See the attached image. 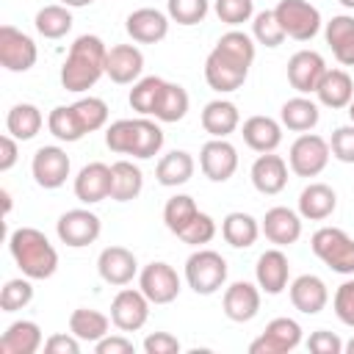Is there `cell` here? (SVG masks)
Wrapping results in <instances>:
<instances>
[{
  "instance_id": "obj_1",
  "label": "cell",
  "mask_w": 354,
  "mask_h": 354,
  "mask_svg": "<svg viewBox=\"0 0 354 354\" xmlns=\"http://www.w3.org/2000/svg\"><path fill=\"white\" fill-rule=\"evenodd\" d=\"M254 61V39L243 30H227L205 58V80L213 91L230 94L243 86Z\"/></svg>"
},
{
  "instance_id": "obj_2",
  "label": "cell",
  "mask_w": 354,
  "mask_h": 354,
  "mask_svg": "<svg viewBox=\"0 0 354 354\" xmlns=\"http://www.w3.org/2000/svg\"><path fill=\"white\" fill-rule=\"evenodd\" d=\"M105 58L108 47L100 36L83 33L69 44L66 61L61 66V86L72 94L88 91L102 75H105Z\"/></svg>"
},
{
  "instance_id": "obj_3",
  "label": "cell",
  "mask_w": 354,
  "mask_h": 354,
  "mask_svg": "<svg viewBox=\"0 0 354 354\" xmlns=\"http://www.w3.org/2000/svg\"><path fill=\"white\" fill-rule=\"evenodd\" d=\"M8 252L17 268L30 279H50L58 268V252L36 227H19L8 235Z\"/></svg>"
},
{
  "instance_id": "obj_4",
  "label": "cell",
  "mask_w": 354,
  "mask_h": 354,
  "mask_svg": "<svg viewBox=\"0 0 354 354\" xmlns=\"http://www.w3.org/2000/svg\"><path fill=\"white\" fill-rule=\"evenodd\" d=\"M313 254L335 274L354 277V238L340 227H321L310 238Z\"/></svg>"
},
{
  "instance_id": "obj_5",
  "label": "cell",
  "mask_w": 354,
  "mask_h": 354,
  "mask_svg": "<svg viewBox=\"0 0 354 354\" xmlns=\"http://www.w3.org/2000/svg\"><path fill=\"white\" fill-rule=\"evenodd\" d=\"M185 282L196 296H213L227 282V260L213 249H196L185 260Z\"/></svg>"
},
{
  "instance_id": "obj_6",
  "label": "cell",
  "mask_w": 354,
  "mask_h": 354,
  "mask_svg": "<svg viewBox=\"0 0 354 354\" xmlns=\"http://www.w3.org/2000/svg\"><path fill=\"white\" fill-rule=\"evenodd\" d=\"M274 14H277L285 36L296 39V41H310L313 36H318V30L324 25L321 11L307 0H279Z\"/></svg>"
},
{
  "instance_id": "obj_7",
  "label": "cell",
  "mask_w": 354,
  "mask_h": 354,
  "mask_svg": "<svg viewBox=\"0 0 354 354\" xmlns=\"http://www.w3.org/2000/svg\"><path fill=\"white\" fill-rule=\"evenodd\" d=\"M329 141L315 133H301L288 152V166L296 177H318L329 163Z\"/></svg>"
},
{
  "instance_id": "obj_8",
  "label": "cell",
  "mask_w": 354,
  "mask_h": 354,
  "mask_svg": "<svg viewBox=\"0 0 354 354\" xmlns=\"http://www.w3.org/2000/svg\"><path fill=\"white\" fill-rule=\"evenodd\" d=\"M72 171V160L66 155V149L50 144V147H39L33 160H30V174L36 180L39 188H47V191H55L66 183Z\"/></svg>"
},
{
  "instance_id": "obj_9",
  "label": "cell",
  "mask_w": 354,
  "mask_h": 354,
  "mask_svg": "<svg viewBox=\"0 0 354 354\" xmlns=\"http://www.w3.org/2000/svg\"><path fill=\"white\" fill-rule=\"evenodd\" d=\"M55 232H58L61 243H66L72 249H83V246H88L100 238L102 221H100L97 213H91L86 207H75V210H66L55 221Z\"/></svg>"
},
{
  "instance_id": "obj_10",
  "label": "cell",
  "mask_w": 354,
  "mask_h": 354,
  "mask_svg": "<svg viewBox=\"0 0 354 354\" xmlns=\"http://www.w3.org/2000/svg\"><path fill=\"white\" fill-rule=\"evenodd\" d=\"M138 288L152 304H171L180 296V274L169 263L155 260L138 271Z\"/></svg>"
},
{
  "instance_id": "obj_11",
  "label": "cell",
  "mask_w": 354,
  "mask_h": 354,
  "mask_svg": "<svg viewBox=\"0 0 354 354\" xmlns=\"http://www.w3.org/2000/svg\"><path fill=\"white\" fill-rule=\"evenodd\" d=\"M149 299L141 288H122L111 301V321L122 332H138L149 321Z\"/></svg>"
},
{
  "instance_id": "obj_12",
  "label": "cell",
  "mask_w": 354,
  "mask_h": 354,
  "mask_svg": "<svg viewBox=\"0 0 354 354\" xmlns=\"http://www.w3.org/2000/svg\"><path fill=\"white\" fill-rule=\"evenodd\" d=\"M301 343V326L299 321L282 315L266 324L263 335L249 343V354H288Z\"/></svg>"
},
{
  "instance_id": "obj_13",
  "label": "cell",
  "mask_w": 354,
  "mask_h": 354,
  "mask_svg": "<svg viewBox=\"0 0 354 354\" xmlns=\"http://www.w3.org/2000/svg\"><path fill=\"white\" fill-rule=\"evenodd\" d=\"M39 58L36 41L14 25L0 28V64L8 72H28Z\"/></svg>"
},
{
  "instance_id": "obj_14",
  "label": "cell",
  "mask_w": 354,
  "mask_h": 354,
  "mask_svg": "<svg viewBox=\"0 0 354 354\" xmlns=\"http://www.w3.org/2000/svg\"><path fill=\"white\" fill-rule=\"evenodd\" d=\"M199 169L210 183H227L238 169V149L227 138H210L199 149Z\"/></svg>"
},
{
  "instance_id": "obj_15",
  "label": "cell",
  "mask_w": 354,
  "mask_h": 354,
  "mask_svg": "<svg viewBox=\"0 0 354 354\" xmlns=\"http://www.w3.org/2000/svg\"><path fill=\"white\" fill-rule=\"evenodd\" d=\"M326 61L321 53L315 50H299L290 55L288 61V83L299 91V94H315L324 72H326Z\"/></svg>"
},
{
  "instance_id": "obj_16",
  "label": "cell",
  "mask_w": 354,
  "mask_h": 354,
  "mask_svg": "<svg viewBox=\"0 0 354 354\" xmlns=\"http://www.w3.org/2000/svg\"><path fill=\"white\" fill-rule=\"evenodd\" d=\"M97 271H100L102 282H108L113 288H124L136 279L138 260L127 246H105L97 257Z\"/></svg>"
},
{
  "instance_id": "obj_17",
  "label": "cell",
  "mask_w": 354,
  "mask_h": 354,
  "mask_svg": "<svg viewBox=\"0 0 354 354\" xmlns=\"http://www.w3.org/2000/svg\"><path fill=\"white\" fill-rule=\"evenodd\" d=\"M260 285H252L246 279H238L232 285L224 288V299H221V307H224V315L235 324H246L252 321L257 313H260Z\"/></svg>"
},
{
  "instance_id": "obj_18",
  "label": "cell",
  "mask_w": 354,
  "mask_h": 354,
  "mask_svg": "<svg viewBox=\"0 0 354 354\" xmlns=\"http://www.w3.org/2000/svg\"><path fill=\"white\" fill-rule=\"evenodd\" d=\"M124 30L136 44H158L169 36V14L158 8H136L127 14Z\"/></svg>"
},
{
  "instance_id": "obj_19",
  "label": "cell",
  "mask_w": 354,
  "mask_h": 354,
  "mask_svg": "<svg viewBox=\"0 0 354 354\" xmlns=\"http://www.w3.org/2000/svg\"><path fill=\"white\" fill-rule=\"evenodd\" d=\"M249 177H252V185L260 194L277 196L288 185V160L282 155H274V152H260L257 160L252 163Z\"/></svg>"
},
{
  "instance_id": "obj_20",
  "label": "cell",
  "mask_w": 354,
  "mask_h": 354,
  "mask_svg": "<svg viewBox=\"0 0 354 354\" xmlns=\"http://www.w3.org/2000/svg\"><path fill=\"white\" fill-rule=\"evenodd\" d=\"M254 279L260 285L263 293L268 296H277L288 288V279H290V263H288V254L277 246V249H266L260 257H257V266H254Z\"/></svg>"
},
{
  "instance_id": "obj_21",
  "label": "cell",
  "mask_w": 354,
  "mask_h": 354,
  "mask_svg": "<svg viewBox=\"0 0 354 354\" xmlns=\"http://www.w3.org/2000/svg\"><path fill=\"white\" fill-rule=\"evenodd\" d=\"M260 232L274 243V246H290L301 238V216L285 205H277L266 210L260 221Z\"/></svg>"
},
{
  "instance_id": "obj_22",
  "label": "cell",
  "mask_w": 354,
  "mask_h": 354,
  "mask_svg": "<svg viewBox=\"0 0 354 354\" xmlns=\"http://www.w3.org/2000/svg\"><path fill=\"white\" fill-rule=\"evenodd\" d=\"M290 304L304 315H318L329 304V288L315 274H301L288 285Z\"/></svg>"
},
{
  "instance_id": "obj_23",
  "label": "cell",
  "mask_w": 354,
  "mask_h": 354,
  "mask_svg": "<svg viewBox=\"0 0 354 354\" xmlns=\"http://www.w3.org/2000/svg\"><path fill=\"white\" fill-rule=\"evenodd\" d=\"M144 72V53L136 47V44H113L108 50V58H105V75L119 83V86H127V83H136Z\"/></svg>"
},
{
  "instance_id": "obj_24",
  "label": "cell",
  "mask_w": 354,
  "mask_h": 354,
  "mask_svg": "<svg viewBox=\"0 0 354 354\" xmlns=\"http://www.w3.org/2000/svg\"><path fill=\"white\" fill-rule=\"evenodd\" d=\"M75 196L83 205H97L111 196V166L108 163H86L75 177Z\"/></svg>"
},
{
  "instance_id": "obj_25",
  "label": "cell",
  "mask_w": 354,
  "mask_h": 354,
  "mask_svg": "<svg viewBox=\"0 0 354 354\" xmlns=\"http://www.w3.org/2000/svg\"><path fill=\"white\" fill-rule=\"evenodd\" d=\"M324 39L343 66H354V17L337 14L329 22H324Z\"/></svg>"
},
{
  "instance_id": "obj_26",
  "label": "cell",
  "mask_w": 354,
  "mask_h": 354,
  "mask_svg": "<svg viewBox=\"0 0 354 354\" xmlns=\"http://www.w3.org/2000/svg\"><path fill=\"white\" fill-rule=\"evenodd\" d=\"M337 207V194L326 183H310L299 194V216L307 221H324L335 213Z\"/></svg>"
},
{
  "instance_id": "obj_27",
  "label": "cell",
  "mask_w": 354,
  "mask_h": 354,
  "mask_svg": "<svg viewBox=\"0 0 354 354\" xmlns=\"http://www.w3.org/2000/svg\"><path fill=\"white\" fill-rule=\"evenodd\" d=\"M44 346L41 326L36 321H14L0 337V354H36Z\"/></svg>"
},
{
  "instance_id": "obj_28",
  "label": "cell",
  "mask_w": 354,
  "mask_h": 354,
  "mask_svg": "<svg viewBox=\"0 0 354 354\" xmlns=\"http://www.w3.org/2000/svg\"><path fill=\"white\" fill-rule=\"evenodd\" d=\"M241 136L249 149L254 152H274L282 144V122L271 116H249L241 127Z\"/></svg>"
},
{
  "instance_id": "obj_29",
  "label": "cell",
  "mask_w": 354,
  "mask_h": 354,
  "mask_svg": "<svg viewBox=\"0 0 354 354\" xmlns=\"http://www.w3.org/2000/svg\"><path fill=\"white\" fill-rule=\"evenodd\" d=\"M315 97L321 105L337 111V108H348V102L354 100V80L346 69H326L318 88H315Z\"/></svg>"
},
{
  "instance_id": "obj_30",
  "label": "cell",
  "mask_w": 354,
  "mask_h": 354,
  "mask_svg": "<svg viewBox=\"0 0 354 354\" xmlns=\"http://www.w3.org/2000/svg\"><path fill=\"white\" fill-rule=\"evenodd\" d=\"M202 127L210 138H227L230 133L238 130L241 124V113H238V105L230 102V100H210L205 108H202Z\"/></svg>"
},
{
  "instance_id": "obj_31",
  "label": "cell",
  "mask_w": 354,
  "mask_h": 354,
  "mask_svg": "<svg viewBox=\"0 0 354 354\" xmlns=\"http://www.w3.org/2000/svg\"><path fill=\"white\" fill-rule=\"evenodd\" d=\"M321 119V111H318V102H313L310 97L299 94V97H290L288 102H282L279 108V122L282 127L293 130V133H307L318 124Z\"/></svg>"
},
{
  "instance_id": "obj_32",
  "label": "cell",
  "mask_w": 354,
  "mask_h": 354,
  "mask_svg": "<svg viewBox=\"0 0 354 354\" xmlns=\"http://www.w3.org/2000/svg\"><path fill=\"white\" fill-rule=\"evenodd\" d=\"M194 169H196V163H194L191 152H185V149H171V152H166V155L158 160L155 177H158L160 185L177 188V185H185V183L194 177Z\"/></svg>"
},
{
  "instance_id": "obj_33",
  "label": "cell",
  "mask_w": 354,
  "mask_h": 354,
  "mask_svg": "<svg viewBox=\"0 0 354 354\" xmlns=\"http://www.w3.org/2000/svg\"><path fill=\"white\" fill-rule=\"evenodd\" d=\"M221 235L232 249H249L260 235V221L252 213L232 210L221 221Z\"/></svg>"
},
{
  "instance_id": "obj_34",
  "label": "cell",
  "mask_w": 354,
  "mask_h": 354,
  "mask_svg": "<svg viewBox=\"0 0 354 354\" xmlns=\"http://www.w3.org/2000/svg\"><path fill=\"white\" fill-rule=\"evenodd\" d=\"M111 324H113V321H111L105 313L91 310V307H77V310H72V315H69V332H72L75 337H80L83 343H97V340H102V337L108 335Z\"/></svg>"
},
{
  "instance_id": "obj_35",
  "label": "cell",
  "mask_w": 354,
  "mask_h": 354,
  "mask_svg": "<svg viewBox=\"0 0 354 354\" xmlns=\"http://www.w3.org/2000/svg\"><path fill=\"white\" fill-rule=\"evenodd\" d=\"M141 188H144V174L133 160H116L111 166V199L130 202L141 194Z\"/></svg>"
},
{
  "instance_id": "obj_36",
  "label": "cell",
  "mask_w": 354,
  "mask_h": 354,
  "mask_svg": "<svg viewBox=\"0 0 354 354\" xmlns=\"http://www.w3.org/2000/svg\"><path fill=\"white\" fill-rule=\"evenodd\" d=\"M41 124H44V116H41V111H39L33 102H17V105L8 111V116H6V130H8L17 141H30V138H36L39 130H41Z\"/></svg>"
},
{
  "instance_id": "obj_37",
  "label": "cell",
  "mask_w": 354,
  "mask_h": 354,
  "mask_svg": "<svg viewBox=\"0 0 354 354\" xmlns=\"http://www.w3.org/2000/svg\"><path fill=\"white\" fill-rule=\"evenodd\" d=\"M166 80L158 77V75H147V77H138L130 88V108L141 116H155V108H158V100H160V91H163Z\"/></svg>"
},
{
  "instance_id": "obj_38",
  "label": "cell",
  "mask_w": 354,
  "mask_h": 354,
  "mask_svg": "<svg viewBox=\"0 0 354 354\" xmlns=\"http://www.w3.org/2000/svg\"><path fill=\"white\" fill-rule=\"evenodd\" d=\"M72 11L64 6V3H53V6H44L36 11V30L44 36V39H61L72 30Z\"/></svg>"
},
{
  "instance_id": "obj_39",
  "label": "cell",
  "mask_w": 354,
  "mask_h": 354,
  "mask_svg": "<svg viewBox=\"0 0 354 354\" xmlns=\"http://www.w3.org/2000/svg\"><path fill=\"white\" fill-rule=\"evenodd\" d=\"M188 102H191L188 100V91L180 83H169L166 80V86L160 91V100H158V108H155V119L158 122H166V124L180 122L188 113Z\"/></svg>"
},
{
  "instance_id": "obj_40",
  "label": "cell",
  "mask_w": 354,
  "mask_h": 354,
  "mask_svg": "<svg viewBox=\"0 0 354 354\" xmlns=\"http://www.w3.org/2000/svg\"><path fill=\"white\" fill-rule=\"evenodd\" d=\"M160 147H163V130H160V124H155L147 116L136 119V141H133V152L130 155L138 158V160H149V158H155L160 152Z\"/></svg>"
},
{
  "instance_id": "obj_41",
  "label": "cell",
  "mask_w": 354,
  "mask_h": 354,
  "mask_svg": "<svg viewBox=\"0 0 354 354\" xmlns=\"http://www.w3.org/2000/svg\"><path fill=\"white\" fill-rule=\"evenodd\" d=\"M47 130L58 138V141H66V144H75L80 141L86 133L72 111V105H55L50 113H47Z\"/></svg>"
},
{
  "instance_id": "obj_42",
  "label": "cell",
  "mask_w": 354,
  "mask_h": 354,
  "mask_svg": "<svg viewBox=\"0 0 354 354\" xmlns=\"http://www.w3.org/2000/svg\"><path fill=\"white\" fill-rule=\"evenodd\" d=\"M196 213H199V207H196L194 196H188V194H174V196L163 205V224H166L169 232L180 235Z\"/></svg>"
},
{
  "instance_id": "obj_43",
  "label": "cell",
  "mask_w": 354,
  "mask_h": 354,
  "mask_svg": "<svg viewBox=\"0 0 354 354\" xmlns=\"http://www.w3.org/2000/svg\"><path fill=\"white\" fill-rule=\"evenodd\" d=\"M72 111H75V116H77V122H80L86 136L97 133V130H102L108 124V105L100 97H80L77 102H72Z\"/></svg>"
},
{
  "instance_id": "obj_44",
  "label": "cell",
  "mask_w": 354,
  "mask_h": 354,
  "mask_svg": "<svg viewBox=\"0 0 354 354\" xmlns=\"http://www.w3.org/2000/svg\"><path fill=\"white\" fill-rule=\"evenodd\" d=\"M252 39H254L257 44L274 50V47H279L288 36H285V30H282V25H279V19H277L274 11H257V14L252 17Z\"/></svg>"
},
{
  "instance_id": "obj_45",
  "label": "cell",
  "mask_w": 354,
  "mask_h": 354,
  "mask_svg": "<svg viewBox=\"0 0 354 354\" xmlns=\"http://www.w3.org/2000/svg\"><path fill=\"white\" fill-rule=\"evenodd\" d=\"M30 301H33V285H30V277H25V274L17 279H8L0 290V310L3 313L25 310Z\"/></svg>"
},
{
  "instance_id": "obj_46",
  "label": "cell",
  "mask_w": 354,
  "mask_h": 354,
  "mask_svg": "<svg viewBox=\"0 0 354 354\" xmlns=\"http://www.w3.org/2000/svg\"><path fill=\"white\" fill-rule=\"evenodd\" d=\"M210 11V0H169L166 3V14L171 22L177 25H199Z\"/></svg>"
},
{
  "instance_id": "obj_47",
  "label": "cell",
  "mask_w": 354,
  "mask_h": 354,
  "mask_svg": "<svg viewBox=\"0 0 354 354\" xmlns=\"http://www.w3.org/2000/svg\"><path fill=\"white\" fill-rule=\"evenodd\" d=\"M136 141V119H116L105 130V147L119 155H130Z\"/></svg>"
},
{
  "instance_id": "obj_48",
  "label": "cell",
  "mask_w": 354,
  "mask_h": 354,
  "mask_svg": "<svg viewBox=\"0 0 354 354\" xmlns=\"http://www.w3.org/2000/svg\"><path fill=\"white\" fill-rule=\"evenodd\" d=\"M177 238L183 243H188V246H205V243H210L216 238V221H213V216H207V213L199 210Z\"/></svg>"
},
{
  "instance_id": "obj_49",
  "label": "cell",
  "mask_w": 354,
  "mask_h": 354,
  "mask_svg": "<svg viewBox=\"0 0 354 354\" xmlns=\"http://www.w3.org/2000/svg\"><path fill=\"white\" fill-rule=\"evenodd\" d=\"M213 11L224 25L235 28V25H243L254 17V0H216Z\"/></svg>"
},
{
  "instance_id": "obj_50",
  "label": "cell",
  "mask_w": 354,
  "mask_h": 354,
  "mask_svg": "<svg viewBox=\"0 0 354 354\" xmlns=\"http://www.w3.org/2000/svg\"><path fill=\"white\" fill-rule=\"evenodd\" d=\"M329 149H332V158H337L340 163H354V124L335 127L329 138Z\"/></svg>"
},
{
  "instance_id": "obj_51",
  "label": "cell",
  "mask_w": 354,
  "mask_h": 354,
  "mask_svg": "<svg viewBox=\"0 0 354 354\" xmlns=\"http://www.w3.org/2000/svg\"><path fill=\"white\" fill-rule=\"evenodd\" d=\"M332 307H335V315L340 318V324H346V326L354 329V277L346 279V282L335 290Z\"/></svg>"
},
{
  "instance_id": "obj_52",
  "label": "cell",
  "mask_w": 354,
  "mask_h": 354,
  "mask_svg": "<svg viewBox=\"0 0 354 354\" xmlns=\"http://www.w3.org/2000/svg\"><path fill=\"white\" fill-rule=\"evenodd\" d=\"M307 348H310L313 354H343V340H340L335 332L318 329V332L310 335Z\"/></svg>"
},
{
  "instance_id": "obj_53",
  "label": "cell",
  "mask_w": 354,
  "mask_h": 354,
  "mask_svg": "<svg viewBox=\"0 0 354 354\" xmlns=\"http://www.w3.org/2000/svg\"><path fill=\"white\" fill-rule=\"evenodd\" d=\"M80 337H75L72 332H58V335H50L44 340V351L47 354H80Z\"/></svg>"
},
{
  "instance_id": "obj_54",
  "label": "cell",
  "mask_w": 354,
  "mask_h": 354,
  "mask_svg": "<svg viewBox=\"0 0 354 354\" xmlns=\"http://www.w3.org/2000/svg\"><path fill=\"white\" fill-rule=\"evenodd\" d=\"M144 351L147 354H177L180 340L169 332H152V335L144 337Z\"/></svg>"
},
{
  "instance_id": "obj_55",
  "label": "cell",
  "mask_w": 354,
  "mask_h": 354,
  "mask_svg": "<svg viewBox=\"0 0 354 354\" xmlns=\"http://www.w3.org/2000/svg\"><path fill=\"white\" fill-rule=\"evenodd\" d=\"M94 351H97V354H133L136 346H133V340H127L124 335H105L102 340L94 343Z\"/></svg>"
},
{
  "instance_id": "obj_56",
  "label": "cell",
  "mask_w": 354,
  "mask_h": 354,
  "mask_svg": "<svg viewBox=\"0 0 354 354\" xmlns=\"http://www.w3.org/2000/svg\"><path fill=\"white\" fill-rule=\"evenodd\" d=\"M17 158H19V149H17V138H14L11 133H6V136L0 138V171H8V169H14Z\"/></svg>"
},
{
  "instance_id": "obj_57",
  "label": "cell",
  "mask_w": 354,
  "mask_h": 354,
  "mask_svg": "<svg viewBox=\"0 0 354 354\" xmlns=\"http://www.w3.org/2000/svg\"><path fill=\"white\" fill-rule=\"evenodd\" d=\"M66 8H86V6H91L94 0H61Z\"/></svg>"
},
{
  "instance_id": "obj_58",
  "label": "cell",
  "mask_w": 354,
  "mask_h": 354,
  "mask_svg": "<svg viewBox=\"0 0 354 354\" xmlns=\"http://www.w3.org/2000/svg\"><path fill=\"white\" fill-rule=\"evenodd\" d=\"M0 196H3V210H6V216H8V213H11V194L3 188V191H0Z\"/></svg>"
},
{
  "instance_id": "obj_59",
  "label": "cell",
  "mask_w": 354,
  "mask_h": 354,
  "mask_svg": "<svg viewBox=\"0 0 354 354\" xmlns=\"http://www.w3.org/2000/svg\"><path fill=\"white\" fill-rule=\"evenodd\" d=\"M343 351H346V354H354V337H351L348 343H343Z\"/></svg>"
},
{
  "instance_id": "obj_60",
  "label": "cell",
  "mask_w": 354,
  "mask_h": 354,
  "mask_svg": "<svg viewBox=\"0 0 354 354\" xmlns=\"http://www.w3.org/2000/svg\"><path fill=\"white\" fill-rule=\"evenodd\" d=\"M346 111H348V119H351V124H354V100L348 102V108H346Z\"/></svg>"
},
{
  "instance_id": "obj_61",
  "label": "cell",
  "mask_w": 354,
  "mask_h": 354,
  "mask_svg": "<svg viewBox=\"0 0 354 354\" xmlns=\"http://www.w3.org/2000/svg\"><path fill=\"white\" fill-rule=\"evenodd\" d=\"M340 6H343V8H351V11H354V0H340Z\"/></svg>"
}]
</instances>
